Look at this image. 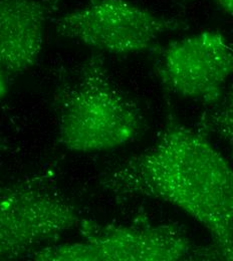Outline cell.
Returning <instances> with one entry per match:
<instances>
[{
  "instance_id": "1",
  "label": "cell",
  "mask_w": 233,
  "mask_h": 261,
  "mask_svg": "<svg viewBox=\"0 0 233 261\" xmlns=\"http://www.w3.org/2000/svg\"><path fill=\"white\" fill-rule=\"evenodd\" d=\"M100 184L119 197L177 207L207 229L219 260L233 261V167L172 111L154 145L103 173Z\"/></svg>"
},
{
  "instance_id": "2",
  "label": "cell",
  "mask_w": 233,
  "mask_h": 261,
  "mask_svg": "<svg viewBox=\"0 0 233 261\" xmlns=\"http://www.w3.org/2000/svg\"><path fill=\"white\" fill-rule=\"evenodd\" d=\"M69 81L58 95L63 147L75 153L103 152L141 134V109L114 82L100 54L86 60Z\"/></svg>"
},
{
  "instance_id": "3",
  "label": "cell",
  "mask_w": 233,
  "mask_h": 261,
  "mask_svg": "<svg viewBox=\"0 0 233 261\" xmlns=\"http://www.w3.org/2000/svg\"><path fill=\"white\" fill-rule=\"evenodd\" d=\"M82 242L50 244L29 258L39 261L219 260L212 245L196 244L178 225L99 224L83 219Z\"/></svg>"
},
{
  "instance_id": "4",
  "label": "cell",
  "mask_w": 233,
  "mask_h": 261,
  "mask_svg": "<svg viewBox=\"0 0 233 261\" xmlns=\"http://www.w3.org/2000/svg\"><path fill=\"white\" fill-rule=\"evenodd\" d=\"M55 28L61 36L99 51L131 55L156 48L161 36L189 24L129 0H89L57 18Z\"/></svg>"
},
{
  "instance_id": "5",
  "label": "cell",
  "mask_w": 233,
  "mask_h": 261,
  "mask_svg": "<svg viewBox=\"0 0 233 261\" xmlns=\"http://www.w3.org/2000/svg\"><path fill=\"white\" fill-rule=\"evenodd\" d=\"M84 218L67 198L36 179L0 186V260L30 257Z\"/></svg>"
},
{
  "instance_id": "6",
  "label": "cell",
  "mask_w": 233,
  "mask_h": 261,
  "mask_svg": "<svg viewBox=\"0 0 233 261\" xmlns=\"http://www.w3.org/2000/svg\"><path fill=\"white\" fill-rule=\"evenodd\" d=\"M155 74L170 95L214 106L233 76V45L217 31H204L162 47Z\"/></svg>"
},
{
  "instance_id": "7",
  "label": "cell",
  "mask_w": 233,
  "mask_h": 261,
  "mask_svg": "<svg viewBox=\"0 0 233 261\" xmlns=\"http://www.w3.org/2000/svg\"><path fill=\"white\" fill-rule=\"evenodd\" d=\"M63 0H0V65L6 76L31 70L41 55L47 21Z\"/></svg>"
},
{
  "instance_id": "8",
  "label": "cell",
  "mask_w": 233,
  "mask_h": 261,
  "mask_svg": "<svg viewBox=\"0 0 233 261\" xmlns=\"http://www.w3.org/2000/svg\"><path fill=\"white\" fill-rule=\"evenodd\" d=\"M198 127L203 135L217 137L224 143L233 158V76L222 98L202 115Z\"/></svg>"
},
{
  "instance_id": "9",
  "label": "cell",
  "mask_w": 233,
  "mask_h": 261,
  "mask_svg": "<svg viewBox=\"0 0 233 261\" xmlns=\"http://www.w3.org/2000/svg\"><path fill=\"white\" fill-rule=\"evenodd\" d=\"M8 92V77L0 65V100L6 97Z\"/></svg>"
},
{
  "instance_id": "10",
  "label": "cell",
  "mask_w": 233,
  "mask_h": 261,
  "mask_svg": "<svg viewBox=\"0 0 233 261\" xmlns=\"http://www.w3.org/2000/svg\"><path fill=\"white\" fill-rule=\"evenodd\" d=\"M226 13L233 17V0H214Z\"/></svg>"
},
{
  "instance_id": "11",
  "label": "cell",
  "mask_w": 233,
  "mask_h": 261,
  "mask_svg": "<svg viewBox=\"0 0 233 261\" xmlns=\"http://www.w3.org/2000/svg\"><path fill=\"white\" fill-rule=\"evenodd\" d=\"M9 149V145L7 144V142L0 137V152H3V151H7Z\"/></svg>"
}]
</instances>
